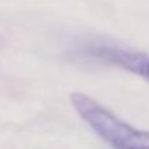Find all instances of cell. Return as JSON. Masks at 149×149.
<instances>
[{
	"instance_id": "cell-1",
	"label": "cell",
	"mask_w": 149,
	"mask_h": 149,
	"mask_svg": "<svg viewBox=\"0 0 149 149\" xmlns=\"http://www.w3.org/2000/svg\"><path fill=\"white\" fill-rule=\"evenodd\" d=\"M70 102L79 117L113 149H149V132L123 121L97 100L72 92Z\"/></svg>"
},
{
	"instance_id": "cell-2",
	"label": "cell",
	"mask_w": 149,
	"mask_h": 149,
	"mask_svg": "<svg viewBox=\"0 0 149 149\" xmlns=\"http://www.w3.org/2000/svg\"><path fill=\"white\" fill-rule=\"evenodd\" d=\"M74 54L84 60L123 69L149 82V54L143 51L102 41H85L74 50Z\"/></svg>"
}]
</instances>
